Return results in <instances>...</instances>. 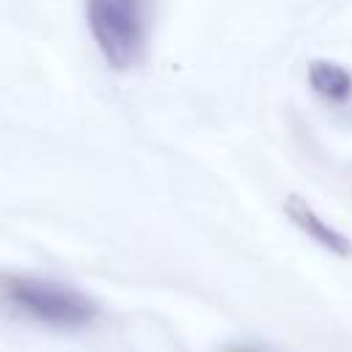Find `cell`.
<instances>
[{
  "mask_svg": "<svg viewBox=\"0 0 352 352\" xmlns=\"http://www.w3.org/2000/svg\"><path fill=\"white\" fill-rule=\"evenodd\" d=\"M85 25L104 63L126 72L146 55L151 0H85Z\"/></svg>",
  "mask_w": 352,
  "mask_h": 352,
  "instance_id": "obj_1",
  "label": "cell"
},
{
  "mask_svg": "<svg viewBox=\"0 0 352 352\" xmlns=\"http://www.w3.org/2000/svg\"><path fill=\"white\" fill-rule=\"evenodd\" d=\"M0 292L19 314L50 327H85L96 319V302L58 280L6 275L0 278Z\"/></svg>",
  "mask_w": 352,
  "mask_h": 352,
  "instance_id": "obj_2",
  "label": "cell"
},
{
  "mask_svg": "<svg viewBox=\"0 0 352 352\" xmlns=\"http://www.w3.org/2000/svg\"><path fill=\"white\" fill-rule=\"evenodd\" d=\"M286 212H289V217L294 220L297 228H302L314 242H319V245L327 248L330 253H338V256H349V253H352V242H349L341 231H336L327 220H322L302 198L292 195V198L286 201Z\"/></svg>",
  "mask_w": 352,
  "mask_h": 352,
  "instance_id": "obj_3",
  "label": "cell"
},
{
  "mask_svg": "<svg viewBox=\"0 0 352 352\" xmlns=\"http://www.w3.org/2000/svg\"><path fill=\"white\" fill-rule=\"evenodd\" d=\"M308 82L327 102H346L352 96V74L336 60H314L308 66Z\"/></svg>",
  "mask_w": 352,
  "mask_h": 352,
  "instance_id": "obj_4",
  "label": "cell"
},
{
  "mask_svg": "<svg viewBox=\"0 0 352 352\" xmlns=\"http://www.w3.org/2000/svg\"><path fill=\"white\" fill-rule=\"evenodd\" d=\"M236 352H250V349H236Z\"/></svg>",
  "mask_w": 352,
  "mask_h": 352,
  "instance_id": "obj_5",
  "label": "cell"
}]
</instances>
